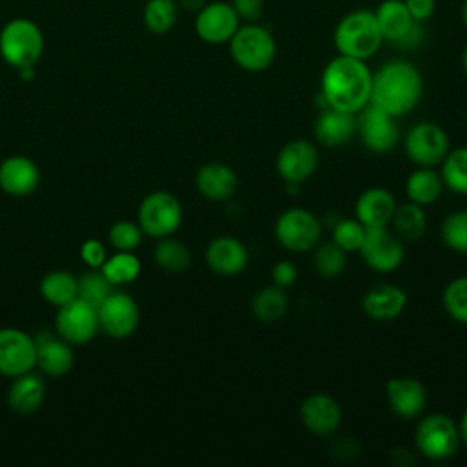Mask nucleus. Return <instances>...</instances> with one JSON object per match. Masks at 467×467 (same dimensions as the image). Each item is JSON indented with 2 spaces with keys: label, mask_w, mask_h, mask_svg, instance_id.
I'll return each instance as SVG.
<instances>
[{
  "label": "nucleus",
  "mask_w": 467,
  "mask_h": 467,
  "mask_svg": "<svg viewBox=\"0 0 467 467\" xmlns=\"http://www.w3.org/2000/svg\"><path fill=\"white\" fill-rule=\"evenodd\" d=\"M372 71L367 60L337 55L321 73V97L327 108L358 115L368 102Z\"/></svg>",
  "instance_id": "obj_1"
},
{
  "label": "nucleus",
  "mask_w": 467,
  "mask_h": 467,
  "mask_svg": "<svg viewBox=\"0 0 467 467\" xmlns=\"http://www.w3.org/2000/svg\"><path fill=\"white\" fill-rule=\"evenodd\" d=\"M421 93V75L409 60H389L372 73L370 104L381 108L392 117H401L412 111L418 106Z\"/></svg>",
  "instance_id": "obj_2"
},
{
  "label": "nucleus",
  "mask_w": 467,
  "mask_h": 467,
  "mask_svg": "<svg viewBox=\"0 0 467 467\" xmlns=\"http://www.w3.org/2000/svg\"><path fill=\"white\" fill-rule=\"evenodd\" d=\"M374 11L356 9L339 18L334 27V46L337 55L368 60L383 44Z\"/></svg>",
  "instance_id": "obj_3"
},
{
  "label": "nucleus",
  "mask_w": 467,
  "mask_h": 467,
  "mask_svg": "<svg viewBox=\"0 0 467 467\" xmlns=\"http://www.w3.org/2000/svg\"><path fill=\"white\" fill-rule=\"evenodd\" d=\"M44 33L31 18H11L0 29V57L15 69L35 67L44 53Z\"/></svg>",
  "instance_id": "obj_4"
},
{
  "label": "nucleus",
  "mask_w": 467,
  "mask_h": 467,
  "mask_svg": "<svg viewBox=\"0 0 467 467\" xmlns=\"http://www.w3.org/2000/svg\"><path fill=\"white\" fill-rule=\"evenodd\" d=\"M232 60L244 71L259 73L268 69L277 55L274 35L257 22H246L237 27L228 40Z\"/></svg>",
  "instance_id": "obj_5"
},
{
  "label": "nucleus",
  "mask_w": 467,
  "mask_h": 467,
  "mask_svg": "<svg viewBox=\"0 0 467 467\" xmlns=\"http://www.w3.org/2000/svg\"><path fill=\"white\" fill-rule=\"evenodd\" d=\"M462 443L458 423L443 414L431 412L423 416L414 429V447L420 456L431 462H443L458 452Z\"/></svg>",
  "instance_id": "obj_6"
},
{
  "label": "nucleus",
  "mask_w": 467,
  "mask_h": 467,
  "mask_svg": "<svg viewBox=\"0 0 467 467\" xmlns=\"http://www.w3.org/2000/svg\"><path fill=\"white\" fill-rule=\"evenodd\" d=\"M137 223L150 237H168L175 234L182 223V206L179 199L166 190L151 192L139 204Z\"/></svg>",
  "instance_id": "obj_7"
},
{
  "label": "nucleus",
  "mask_w": 467,
  "mask_h": 467,
  "mask_svg": "<svg viewBox=\"0 0 467 467\" xmlns=\"http://www.w3.org/2000/svg\"><path fill=\"white\" fill-rule=\"evenodd\" d=\"M274 235L285 250L305 254L319 243L321 223L305 208H288L275 219Z\"/></svg>",
  "instance_id": "obj_8"
},
{
  "label": "nucleus",
  "mask_w": 467,
  "mask_h": 467,
  "mask_svg": "<svg viewBox=\"0 0 467 467\" xmlns=\"http://www.w3.org/2000/svg\"><path fill=\"white\" fill-rule=\"evenodd\" d=\"M403 150L414 166L434 168L451 150L447 131L434 122H418L403 137Z\"/></svg>",
  "instance_id": "obj_9"
},
{
  "label": "nucleus",
  "mask_w": 467,
  "mask_h": 467,
  "mask_svg": "<svg viewBox=\"0 0 467 467\" xmlns=\"http://www.w3.org/2000/svg\"><path fill=\"white\" fill-rule=\"evenodd\" d=\"M359 255L370 270L389 274L403 265L405 246L403 241L392 230H389V226L367 228Z\"/></svg>",
  "instance_id": "obj_10"
},
{
  "label": "nucleus",
  "mask_w": 467,
  "mask_h": 467,
  "mask_svg": "<svg viewBox=\"0 0 467 467\" xmlns=\"http://www.w3.org/2000/svg\"><path fill=\"white\" fill-rule=\"evenodd\" d=\"M57 334L71 345H84L91 341L100 330L99 310L88 301L75 297L73 301L58 306L57 317Z\"/></svg>",
  "instance_id": "obj_11"
},
{
  "label": "nucleus",
  "mask_w": 467,
  "mask_h": 467,
  "mask_svg": "<svg viewBox=\"0 0 467 467\" xmlns=\"http://www.w3.org/2000/svg\"><path fill=\"white\" fill-rule=\"evenodd\" d=\"M241 26V18L235 13L234 5L224 0L206 2L195 13V33L197 36L212 46L228 44L237 27Z\"/></svg>",
  "instance_id": "obj_12"
},
{
  "label": "nucleus",
  "mask_w": 467,
  "mask_h": 467,
  "mask_svg": "<svg viewBox=\"0 0 467 467\" xmlns=\"http://www.w3.org/2000/svg\"><path fill=\"white\" fill-rule=\"evenodd\" d=\"M358 135L363 146L372 153H387L396 148L400 140V131L396 126V117L389 115L374 104H367L358 115Z\"/></svg>",
  "instance_id": "obj_13"
},
{
  "label": "nucleus",
  "mask_w": 467,
  "mask_h": 467,
  "mask_svg": "<svg viewBox=\"0 0 467 467\" xmlns=\"http://www.w3.org/2000/svg\"><path fill=\"white\" fill-rule=\"evenodd\" d=\"M319 164L317 146L306 139H294L281 146L275 157L277 175L286 182L301 184L308 181Z\"/></svg>",
  "instance_id": "obj_14"
},
{
  "label": "nucleus",
  "mask_w": 467,
  "mask_h": 467,
  "mask_svg": "<svg viewBox=\"0 0 467 467\" xmlns=\"http://www.w3.org/2000/svg\"><path fill=\"white\" fill-rule=\"evenodd\" d=\"M97 310L100 330L113 339H126L139 327V306L126 292L113 290Z\"/></svg>",
  "instance_id": "obj_15"
},
{
  "label": "nucleus",
  "mask_w": 467,
  "mask_h": 467,
  "mask_svg": "<svg viewBox=\"0 0 467 467\" xmlns=\"http://www.w3.org/2000/svg\"><path fill=\"white\" fill-rule=\"evenodd\" d=\"M36 367L35 337L20 328H0V374L16 378Z\"/></svg>",
  "instance_id": "obj_16"
},
{
  "label": "nucleus",
  "mask_w": 467,
  "mask_h": 467,
  "mask_svg": "<svg viewBox=\"0 0 467 467\" xmlns=\"http://www.w3.org/2000/svg\"><path fill=\"white\" fill-rule=\"evenodd\" d=\"M299 420L303 427L316 436L334 434L343 420L337 400L327 392H312L299 405Z\"/></svg>",
  "instance_id": "obj_17"
},
{
  "label": "nucleus",
  "mask_w": 467,
  "mask_h": 467,
  "mask_svg": "<svg viewBox=\"0 0 467 467\" xmlns=\"http://www.w3.org/2000/svg\"><path fill=\"white\" fill-rule=\"evenodd\" d=\"M385 398L390 410L403 420H414L427 409V389L416 378H390L385 383Z\"/></svg>",
  "instance_id": "obj_18"
},
{
  "label": "nucleus",
  "mask_w": 467,
  "mask_h": 467,
  "mask_svg": "<svg viewBox=\"0 0 467 467\" xmlns=\"http://www.w3.org/2000/svg\"><path fill=\"white\" fill-rule=\"evenodd\" d=\"M204 261L213 274L232 277L248 266L250 255L244 243L237 237L219 235L206 244Z\"/></svg>",
  "instance_id": "obj_19"
},
{
  "label": "nucleus",
  "mask_w": 467,
  "mask_h": 467,
  "mask_svg": "<svg viewBox=\"0 0 467 467\" xmlns=\"http://www.w3.org/2000/svg\"><path fill=\"white\" fill-rule=\"evenodd\" d=\"M407 306V292L392 283H376L361 297V310L372 321H392Z\"/></svg>",
  "instance_id": "obj_20"
},
{
  "label": "nucleus",
  "mask_w": 467,
  "mask_h": 467,
  "mask_svg": "<svg viewBox=\"0 0 467 467\" xmlns=\"http://www.w3.org/2000/svg\"><path fill=\"white\" fill-rule=\"evenodd\" d=\"M36 347V367L40 372L51 378L67 374L75 365V354L71 343L55 334L44 332L35 337Z\"/></svg>",
  "instance_id": "obj_21"
},
{
  "label": "nucleus",
  "mask_w": 467,
  "mask_h": 467,
  "mask_svg": "<svg viewBox=\"0 0 467 467\" xmlns=\"http://www.w3.org/2000/svg\"><path fill=\"white\" fill-rule=\"evenodd\" d=\"M40 170L26 155H11L0 164V188L13 197H26L36 190Z\"/></svg>",
  "instance_id": "obj_22"
},
{
  "label": "nucleus",
  "mask_w": 467,
  "mask_h": 467,
  "mask_svg": "<svg viewBox=\"0 0 467 467\" xmlns=\"http://www.w3.org/2000/svg\"><path fill=\"white\" fill-rule=\"evenodd\" d=\"M396 206H398V202L387 188L372 186V188H367L365 192H361L359 197L356 199L354 217L365 228L389 226Z\"/></svg>",
  "instance_id": "obj_23"
},
{
  "label": "nucleus",
  "mask_w": 467,
  "mask_h": 467,
  "mask_svg": "<svg viewBox=\"0 0 467 467\" xmlns=\"http://www.w3.org/2000/svg\"><path fill=\"white\" fill-rule=\"evenodd\" d=\"M358 131V117L334 108H325L314 122L316 142L325 148L345 146Z\"/></svg>",
  "instance_id": "obj_24"
},
{
  "label": "nucleus",
  "mask_w": 467,
  "mask_h": 467,
  "mask_svg": "<svg viewBox=\"0 0 467 467\" xmlns=\"http://www.w3.org/2000/svg\"><path fill=\"white\" fill-rule=\"evenodd\" d=\"M195 186L197 192L206 197L208 201L223 202L235 195L239 179L235 171L219 161H212L202 164L195 173Z\"/></svg>",
  "instance_id": "obj_25"
},
{
  "label": "nucleus",
  "mask_w": 467,
  "mask_h": 467,
  "mask_svg": "<svg viewBox=\"0 0 467 467\" xmlns=\"http://www.w3.org/2000/svg\"><path fill=\"white\" fill-rule=\"evenodd\" d=\"M374 16L385 42L401 44L418 24L403 0H383L374 9Z\"/></svg>",
  "instance_id": "obj_26"
},
{
  "label": "nucleus",
  "mask_w": 467,
  "mask_h": 467,
  "mask_svg": "<svg viewBox=\"0 0 467 467\" xmlns=\"http://www.w3.org/2000/svg\"><path fill=\"white\" fill-rule=\"evenodd\" d=\"M46 398V385L40 376L33 372L20 374L13 378V383L7 390V403L11 410L18 414H33L40 409Z\"/></svg>",
  "instance_id": "obj_27"
},
{
  "label": "nucleus",
  "mask_w": 467,
  "mask_h": 467,
  "mask_svg": "<svg viewBox=\"0 0 467 467\" xmlns=\"http://www.w3.org/2000/svg\"><path fill=\"white\" fill-rule=\"evenodd\" d=\"M443 181L440 171L434 168L416 166L405 181V193L410 202H416L420 206H429L436 202L443 192Z\"/></svg>",
  "instance_id": "obj_28"
},
{
  "label": "nucleus",
  "mask_w": 467,
  "mask_h": 467,
  "mask_svg": "<svg viewBox=\"0 0 467 467\" xmlns=\"http://www.w3.org/2000/svg\"><path fill=\"white\" fill-rule=\"evenodd\" d=\"M250 310L254 317L259 319L261 323H275L288 310V296L285 288L266 285L254 294L250 301Z\"/></svg>",
  "instance_id": "obj_29"
},
{
  "label": "nucleus",
  "mask_w": 467,
  "mask_h": 467,
  "mask_svg": "<svg viewBox=\"0 0 467 467\" xmlns=\"http://www.w3.org/2000/svg\"><path fill=\"white\" fill-rule=\"evenodd\" d=\"M389 226H392V232L401 241L420 239L427 230V215L423 206L410 201L405 204H398Z\"/></svg>",
  "instance_id": "obj_30"
},
{
  "label": "nucleus",
  "mask_w": 467,
  "mask_h": 467,
  "mask_svg": "<svg viewBox=\"0 0 467 467\" xmlns=\"http://www.w3.org/2000/svg\"><path fill=\"white\" fill-rule=\"evenodd\" d=\"M40 294L47 303L58 308L77 297L78 294L77 277L66 270H53L42 277Z\"/></svg>",
  "instance_id": "obj_31"
},
{
  "label": "nucleus",
  "mask_w": 467,
  "mask_h": 467,
  "mask_svg": "<svg viewBox=\"0 0 467 467\" xmlns=\"http://www.w3.org/2000/svg\"><path fill=\"white\" fill-rule=\"evenodd\" d=\"M153 259L157 266L166 272H184L192 265V252L186 243L168 235L159 239L153 250Z\"/></svg>",
  "instance_id": "obj_32"
},
{
  "label": "nucleus",
  "mask_w": 467,
  "mask_h": 467,
  "mask_svg": "<svg viewBox=\"0 0 467 467\" xmlns=\"http://www.w3.org/2000/svg\"><path fill=\"white\" fill-rule=\"evenodd\" d=\"M440 164L443 186L449 188L452 193L467 195V146L449 150Z\"/></svg>",
  "instance_id": "obj_33"
},
{
  "label": "nucleus",
  "mask_w": 467,
  "mask_h": 467,
  "mask_svg": "<svg viewBox=\"0 0 467 467\" xmlns=\"http://www.w3.org/2000/svg\"><path fill=\"white\" fill-rule=\"evenodd\" d=\"M312 254V266L323 279H336L347 268V252L341 250L334 241L317 243Z\"/></svg>",
  "instance_id": "obj_34"
},
{
  "label": "nucleus",
  "mask_w": 467,
  "mask_h": 467,
  "mask_svg": "<svg viewBox=\"0 0 467 467\" xmlns=\"http://www.w3.org/2000/svg\"><path fill=\"white\" fill-rule=\"evenodd\" d=\"M179 16L175 0H148L142 9V22L153 35H166L173 29Z\"/></svg>",
  "instance_id": "obj_35"
},
{
  "label": "nucleus",
  "mask_w": 467,
  "mask_h": 467,
  "mask_svg": "<svg viewBox=\"0 0 467 467\" xmlns=\"http://www.w3.org/2000/svg\"><path fill=\"white\" fill-rule=\"evenodd\" d=\"M102 274L113 286L133 283L140 274V261L133 252L117 250L111 257H106L104 265L100 266Z\"/></svg>",
  "instance_id": "obj_36"
},
{
  "label": "nucleus",
  "mask_w": 467,
  "mask_h": 467,
  "mask_svg": "<svg viewBox=\"0 0 467 467\" xmlns=\"http://www.w3.org/2000/svg\"><path fill=\"white\" fill-rule=\"evenodd\" d=\"M441 305L449 317L460 325H467V275L454 277L441 292Z\"/></svg>",
  "instance_id": "obj_37"
},
{
  "label": "nucleus",
  "mask_w": 467,
  "mask_h": 467,
  "mask_svg": "<svg viewBox=\"0 0 467 467\" xmlns=\"http://www.w3.org/2000/svg\"><path fill=\"white\" fill-rule=\"evenodd\" d=\"M440 237L449 250L456 254H467V210H456L449 213L441 221Z\"/></svg>",
  "instance_id": "obj_38"
},
{
  "label": "nucleus",
  "mask_w": 467,
  "mask_h": 467,
  "mask_svg": "<svg viewBox=\"0 0 467 467\" xmlns=\"http://www.w3.org/2000/svg\"><path fill=\"white\" fill-rule=\"evenodd\" d=\"M78 283V294L77 297L88 301L93 306H100L104 299L113 292V285L106 279L100 268H91L89 272L77 277Z\"/></svg>",
  "instance_id": "obj_39"
},
{
  "label": "nucleus",
  "mask_w": 467,
  "mask_h": 467,
  "mask_svg": "<svg viewBox=\"0 0 467 467\" xmlns=\"http://www.w3.org/2000/svg\"><path fill=\"white\" fill-rule=\"evenodd\" d=\"M365 234H367V228L356 217L341 219L332 230V241L347 254H352V252H359Z\"/></svg>",
  "instance_id": "obj_40"
},
{
  "label": "nucleus",
  "mask_w": 467,
  "mask_h": 467,
  "mask_svg": "<svg viewBox=\"0 0 467 467\" xmlns=\"http://www.w3.org/2000/svg\"><path fill=\"white\" fill-rule=\"evenodd\" d=\"M142 235L144 232L140 230L139 223H131V221H117L108 232L109 244L115 250H122V252H133L142 243Z\"/></svg>",
  "instance_id": "obj_41"
},
{
  "label": "nucleus",
  "mask_w": 467,
  "mask_h": 467,
  "mask_svg": "<svg viewBox=\"0 0 467 467\" xmlns=\"http://www.w3.org/2000/svg\"><path fill=\"white\" fill-rule=\"evenodd\" d=\"M272 285L279 288H290L297 281V266L292 261H277L272 266Z\"/></svg>",
  "instance_id": "obj_42"
},
{
  "label": "nucleus",
  "mask_w": 467,
  "mask_h": 467,
  "mask_svg": "<svg viewBox=\"0 0 467 467\" xmlns=\"http://www.w3.org/2000/svg\"><path fill=\"white\" fill-rule=\"evenodd\" d=\"M80 257L89 268H100L106 261V248L99 239H88L80 246Z\"/></svg>",
  "instance_id": "obj_43"
},
{
  "label": "nucleus",
  "mask_w": 467,
  "mask_h": 467,
  "mask_svg": "<svg viewBox=\"0 0 467 467\" xmlns=\"http://www.w3.org/2000/svg\"><path fill=\"white\" fill-rule=\"evenodd\" d=\"M230 4L244 22H257L265 11V0H232Z\"/></svg>",
  "instance_id": "obj_44"
},
{
  "label": "nucleus",
  "mask_w": 467,
  "mask_h": 467,
  "mask_svg": "<svg viewBox=\"0 0 467 467\" xmlns=\"http://www.w3.org/2000/svg\"><path fill=\"white\" fill-rule=\"evenodd\" d=\"M410 16L416 20V22H425L429 20L434 11H436V0H403Z\"/></svg>",
  "instance_id": "obj_45"
},
{
  "label": "nucleus",
  "mask_w": 467,
  "mask_h": 467,
  "mask_svg": "<svg viewBox=\"0 0 467 467\" xmlns=\"http://www.w3.org/2000/svg\"><path fill=\"white\" fill-rule=\"evenodd\" d=\"M179 2H181V5H182L184 9L195 11V13L206 4V0H179Z\"/></svg>",
  "instance_id": "obj_46"
},
{
  "label": "nucleus",
  "mask_w": 467,
  "mask_h": 467,
  "mask_svg": "<svg viewBox=\"0 0 467 467\" xmlns=\"http://www.w3.org/2000/svg\"><path fill=\"white\" fill-rule=\"evenodd\" d=\"M458 427H460V438H462V443L467 447V410L463 412V416H462V420H460Z\"/></svg>",
  "instance_id": "obj_47"
},
{
  "label": "nucleus",
  "mask_w": 467,
  "mask_h": 467,
  "mask_svg": "<svg viewBox=\"0 0 467 467\" xmlns=\"http://www.w3.org/2000/svg\"><path fill=\"white\" fill-rule=\"evenodd\" d=\"M460 15H462V22H463V26L467 27V0H463L462 9H460Z\"/></svg>",
  "instance_id": "obj_48"
},
{
  "label": "nucleus",
  "mask_w": 467,
  "mask_h": 467,
  "mask_svg": "<svg viewBox=\"0 0 467 467\" xmlns=\"http://www.w3.org/2000/svg\"><path fill=\"white\" fill-rule=\"evenodd\" d=\"M462 67H463V71L467 75V44H465V47L462 51Z\"/></svg>",
  "instance_id": "obj_49"
},
{
  "label": "nucleus",
  "mask_w": 467,
  "mask_h": 467,
  "mask_svg": "<svg viewBox=\"0 0 467 467\" xmlns=\"http://www.w3.org/2000/svg\"><path fill=\"white\" fill-rule=\"evenodd\" d=\"M465 120H467V113H465Z\"/></svg>",
  "instance_id": "obj_50"
}]
</instances>
